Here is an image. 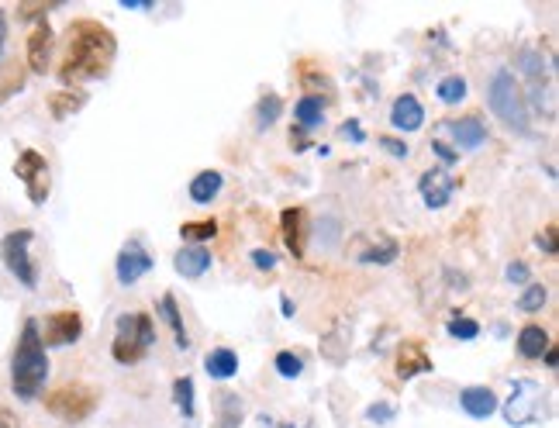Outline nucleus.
Wrapping results in <instances>:
<instances>
[{"instance_id": "18", "label": "nucleus", "mask_w": 559, "mask_h": 428, "mask_svg": "<svg viewBox=\"0 0 559 428\" xmlns=\"http://www.w3.org/2000/svg\"><path fill=\"white\" fill-rule=\"evenodd\" d=\"M453 142L459 145V149H480V145L487 142V128L484 121L477 118V114H466V118L453 121Z\"/></svg>"}, {"instance_id": "39", "label": "nucleus", "mask_w": 559, "mask_h": 428, "mask_svg": "<svg viewBox=\"0 0 559 428\" xmlns=\"http://www.w3.org/2000/svg\"><path fill=\"white\" fill-rule=\"evenodd\" d=\"M539 249L546 256H556V225H546V232H539Z\"/></svg>"}, {"instance_id": "35", "label": "nucleus", "mask_w": 559, "mask_h": 428, "mask_svg": "<svg viewBox=\"0 0 559 428\" xmlns=\"http://www.w3.org/2000/svg\"><path fill=\"white\" fill-rule=\"evenodd\" d=\"M52 7H56V4H21L18 7V18L21 21H35V25H38V18H45Z\"/></svg>"}, {"instance_id": "2", "label": "nucleus", "mask_w": 559, "mask_h": 428, "mask_svg": "<svg viewBox=\"0 0 559 428\" xmlns=\"http://www.w3.org/2000/svg\"><path fill=\"white\" fill-rule=\"evenodd\" d=\"M45 380H49V356L42 346V332H38V321L28 318L21 328V339L14 346L11 356V391L21 401H35L42 394Z\"/></svg>"}, {"instance_id": "24", "label": "nucleus", "mask_w": 559, "mask_h": 428, "mask_svg": "<svg viewBox=\"0 0 559 428\" xmlns=\"http://www.w3.org/2000/svg\"><path fill=\"white\" fill-rule=\"evenodd\" d=\"M83 104H87V94H83V90H56V94L49 97V114L56 121H63L80 111Z\"/></svg>"}, {"instance_id": "10", "label": "nucleus", "mask_w": 559, "mask_h": 428, "mask_svg": "<svg viewBox=\"0 0 559 428\" xmlns=\"http://www.w3.org/2000/svg\"><path fill=\"white\" fill-rule=\"evenodd\" d=\"M418 190H421V201H425V208H432V211H442L446 208L449 201H453V190H456V180L449 177L446 170H428V173H421V180H418Z\"/></svg>"}, {"instance_id": "16", "label": "nucleus", "mask_w": 559, "mask_h": 428, "mask_svg": "<svg viewBox=\"0 0 559 428\" xmlns=\"http://www.w3.org/2000/svg\"><path fill=\"white\" fill-rule=\"evenodd\" d=\"M173 266H176V273L187 280L204 277V273L211 270V249L208 246H183L173 256Z\"/></svg>"}, {"instance_id": "13", "label": "nucleus", "mask_w": 559, "mask_h": 428, "mask_svg": "<svg viewBox=\"0 0 559 428\" xmlns=\"http://www.w3.org/2000/svg\"><path fill=\"white\" fill-rule=\"evenodd\" d=\"M394 370H397V377L408 384V380L418 377V373H432V359L425 356V346H421L418 339H408L401 349H397Z\"/></svg>"}, {"instance_id": "9", "label": "nucleus", "mask_w": 559, "mask_h": 428, "mask_svg": "<svg viewBox=\"0 0 559 428\" xmlns=\"http://www.w3.org/2000/svg\"><path fill=\"white\" fill-rule=\"evenodd\" d=\"M114 270H118V284H125V287L139 284L145 273L152 270L149 249H145L142 242H128V246L118 252V259H114Z\"/></svg>"}, {"instance_id": "8", "label": "nucleus", "mask_w": 559, "mask_h": 428, "mask_svg": "<svg viewBox=\"0 0 559 428\" xmlns=\"http://www.w3.org/2000/svg\"><path fill=\"white\" fill-rule=\"evenodd\" d=\"M38 332H42V346H73L83 339V315L80 311H52L38 325Z\"/></svg>"}, {"instance_id": "31", "label": "nucleus", "mask_w": 559, "mask_h": 428, "mask_svg": "<svg viewBox=\"0 0 559 428\" xmlns=\"http://www.w3.org/2000/svg\"><path fill=\"white\" fill-rule=\"evenodd\" d=\"M280 111H283V101H280L277 94H263V97H259V107H256L259 128H270L273 121L280 118Z\"/></svg>"}, {"instance_id": "36", "label": "nucleus", "mask_w": 559, "mask_h": 428, "mask_svg": "<svg viewBox=\"0 0 559 428\" xmlns=\"http://www.w3.org/2000/svg\"><path fill=\"white\" fill-rule=\"evenodd\" d=\"M249 259H252V266H256V270H263V273L277 270V256H273V252H266V249H252Z\"/></svg>"}, {"instance_id": "7", "label": "nucleus", "mask_w": 559, "mask_h": 428, "mask_svg": "<svg viewBox=\"0 0 559 428\" xmlns=\"http://www.w3.org/2000/svg\"><path fill=\"white\" fill-rule=\"evenodd\" d=\"M14 177L25 183L28 201L45 204L49 201V187H52V173H49V159L38 149H21L18 163H14Z\"/></svg>"}, {"instance_id": "34", "label": "nucleus", "mask_w": 559, "mask_h": 428, "mask_svg": "<svg viewBox=\"0 0 559 428\" xmlns=\"http://www.w3.org/2000/svg\"><path fill=\"white\" fill-rule=\"evenodd\" d=\"M518 66H522V70H525L528 76H532L535 83L542 80V56H539V52L525 49V52H522V59H518Z\"/></svg>"}, {"instance_id": "41", "label": "nucleus", "mask_w": 559, "mask_h": 428, "mask_svg": "<svg viewBox=\"0 0 559 428\" xmlns=\"http://www.w3.org/2000/svg\"><path fill=\"white\" fill-rule=\"evenodd\" d=\"M432 149H435V156H439V159H442V163H446V166H456V163H459V156H456L453 149H449L446 142H439V139H435V142H432Z\"/></svg>"}, {"instance_id": "14", "label": "nucleus", "mask_w": 559, "mask_h": 428, "mask_svg": "<svg viewBox=\"0 0 559 428\" xmlns=\"http://www.w3.org/2000/svg\"><path fill=\"white\" fill-rule=\"evenodd\" d=\"M304 225H308V211L304 208H283L280 214V235L283 246L294 259H304Z\"/></svg>"}, {"instance_id": "23", "label": "nucleus", "mask_w": 559, "mask_h": 428, "mask_svg": "<svg viewBox=\"0 0 559 428\" xmlns=\"http://www.w3.org/2000/svg\"><path fill=\"white\" fill-rule=\"evenodd\" d=\"M159 311H163L166 325H170L173 339H176V349H190V335H187V325H183V315H180V304H176L173 294H163V301H159Z\"/></svg>"}, {"instance_id": "33", "label": "nucleus", "mask_w": 559, "mask_h": 428, "mask_svg": "<svg viewBox=\"0 0 559 428\" xmlns=\"http://www.w3.org/2000/svg\"><path fill=\"white\" fill-rule=\"evenodd\" d=\"M449 335H453V339L470 342V339H477V335H480V325H477V321H473V318L456 315L453 321H449Z\"/></svg>"}, {"instance_id": "19", "label": "nucleus", "mask_w": 559, "mask_h": 428, "mask_svg": "<svg viewBox=\"0 0 559 428\" xmlns=\"http://www.w3.org/2000/svg\"><path fill=\"white\" fill-rule=\"evenodd\" d=\"M553 346L549 342V332L542 325H525L522 332H518V356H525V359H542L546 356V349Z\"/></svg>"}, {"instance_id": "6", "label": "nucleus", "mask_w": 559, "mask_h": 428, "mask_svg": "<svg viewBox=\"0 0 559 428\" xmlns=\"http://www.w3.org/2000/svg\"><path fill=\"white\" fill-rule=\"evenodd\" d=\"M32 242H35L32 228H14V232H7L4 239H0V259H4L7 273L28 290L38 287V270L32 263Z\"/></svg>"}, {"instance_id": "15", "label": "nucleus", "mask_w": 559, "mask_h": 428, "mask_svg": "<svg viewBox=\"0 0 559 428\" xmlns=\"http://www.w3.org/2000/svg\"><path fill=\"white\" fill-rule=\"evenodd\" d=\"M390 125L397 128V132H418L421 125H425V107L415 94H401L390 107Z\"/></svg>"}, {"instance_id": "37", "label": "nucleus", "mask_w": 559, "mask_h": 428, "mask_svg": "<svg viewBox=\"0 0 559 428\" xmlns=\"http://www.w3.org/2000/svg\"><path fill=\"white\" fill-rule=\"evenodd\" d=\"M377 145H380L384 152H390L394 159H408V145H404L401 139H390V135H380Z\"/></svg>"}, {"instance_id": "44", "label": "nucleus", "mask_w": 559, "mask_h": 428, "mask_svg": "<svg viewBox=\"0 0 559 428\" xmlns=\"http://www.w3.org/2000/svg\"><path fill=\"white\" fill-rule=\"evenodd\" d=\"M546 366H549V370H556V366H559V349L556 346L546 349Z\"/></svg>"}, {"instance_id": "5", "label": "nucleus", "mask_w": 559, "mask_h": 428, "mask_svg": "<svg viewBox=\"0 0 559 428\" xmlns=\"http://www.w3.org/2000/svg\"><path fill=\"white\" fill-rule=\"evenodd\" d=\"M97 401H101V397H97L94 387L59 384L56 391L45 394V411H49L52 418H59V422H66V425H80L97 411Z\"/></svg>"}, {"instance_id": "4", "label": "nucleus", "mask_w": 559, "mask_h": 428, "mask_svg": "<svg viewBox=\"0 0 559 428\" xmlns=\"http://www.w3.org/2000/svg\"><path fill=\"white\" fill-rule=\"evenodd\" d=\"M114 328H118V332H114V346H111L114 363H121V366L142 363L145 353L152 349V342H156V321H152V315L132 311V315H121Z\"/></svg>"}, {"instance_id": "21", "label": "nucleus", "mask_w": 559, "mask_h": 428, "mask_svg": "<svg viewBox=\"0 0 559 428\" xmlns=\"http://www.w3.org/2000/svg\"><path fill=\"white\" fill-rule=\"evenodd\" d=\"M221 187H225V177H221L218 170H204V173H197L194 180H190V201L194 204H211L214 197L221 194Z\"/></svg>"}, {"instance_id": "17", "label": "nucleus", "mask_w": 559, "mask_h": 428, "mask_svg": "<svg viewBox=\"0 0 559 428\" xmlns=\"http://www.w3.org/2000/svg\"><path fill=\"white\" fill-rule=\"evenodd\" d=\"M459 408L470 418H490L497 411V394L490 387H463L459 391Z\"/></svg>"}, {"instance_id": "12", "label": "nucleus", "mask_w": 559, "mask_h": 428, "mask_svg": "<svg viewBox=\"0 0 559 428\" xmlns=\"http://www.w3.org/2000/svg\"><path fill=\"white\" fill-rule=\"evenodd\" d=\"M528 411H542V387L535 384V380H518L515 394H511V401H508V422L511 425L532 422Z\"/></svg>"}, {"instance_id": "32", "label": "nucleus", "mask_w": 559, "mask_h": 428, "mask_svg": "<svg viewBox=\"0 0 559 428\" xmlns=\"http://www.w3.org/2000/svg\"><path fill=\"white\" fill-rule=\"evenodd\" d=\"M546 297H549L546 287L532 284L522 297H518V311H525V315H532V311H542V308H546Z\"/></svg>"}, {"instance_id": "20", "label": "nucleus", "mask_w": 559, "mask_h": 428, "mask_svg": "<svg viewBox=\"0 0 559 428\" xmlns=\"http://www.w3.org/2000/svg\"><path fill=\"white\" fill-rule=\"evenodd\" d=\"M294 121L301 132H315V128H321V121H325V101L315 94L301 97V101L294 104Z\"/></svg>"}, {"instance_id": "26", "label": "nucleus", "mask_w": 559, "mask_h": 428, "mask_svg": "<svg viewBox=\"0 0 559 428\" xmlns=\"http://www.w3.org/2000/svg\"><path fill=\"white\" fill-rule=\"evenodd\" d=\"M173 401H176V408H180L183 418H194V415H197L194 380H190V377H176V380H173Z\"/></svg>"}, {"instance_id": "11", "label": "nucleus", "mask_w": 559, "mask_h": 428, "mask_svg": "<svg viewBox=\"0 0 559 428\" xmlns=\"http://www.w3.org/2000/svg\"><path fill=\"white\" fill-rule=\"evenodd\" d=\"M52 49H56V35H52V28L45 25V21H38L32 28V35H28L25 42V52H28V70L32 73H49L52 66Z\"/></svg>"}, {"instance_id": "29", "label": "nucleus", "mask_w": 559, "mask_h": 428, "mask_svg": "<svg viewBox=\"0 0 559 428\" xmlns=\"http://www.w3.org/2000/svg\"><path fill=\"white\" fill-rule=\"evenodd\" d=\"M221 418L218 428H239L242 425V401L235 394H221Z\"/></svg>"}, {"instance_id": "40", "label": "nucleus", "mask_w": 559, "mask_h": 428, "mask_svg": "<svg viewBox=\"0 0 559 428\" xmlns=\"http://www.w3.org/2000/svg\"><path fill=\"white\" fill-rule=\"evenodd\" d=\"M339 135H342V139H349V142H363V139H366V135H363V125H359L356 118L346 121V125L339 128Z\"/></svg>"}, {"instance_id": "42", "label": "nucleus", "mask_w": 559, "mask_h": 428, "mask_svg": "<svg viewBox=\"0 0 559 428\" xmlns=\"http://www.w3.org/2000/svg\"><path fill=\"white\" fill-rule=\"evenodd\" d=\"M0 428H21L18 415H14V411H7V408H0Z\"/></svg>"}, {"instance_id": "1", "label": "nucleus", "mask_w": 559, "mask_h": 428, "mask_svg": "<svg viewBox=\"0 0 559 428\" xmlns=\"http://www.w3.org/2000/svg\"><path fill=\"white\" fill-rule=\"evenodd\" d=\"M114 56H118V38H114L111 28H104L101 21L80 18L66 32V49L56 73L63 87L73 90L76 83L104 80L114 66Z\"/></svg>"}, {"instance_id": "22", "label": "nucleus", "mask_w": 559, "mask_h": 428, "mask_svg": "<svg viewBox=\"0 0 559 428\" xmlns=\"http://www.w3.org/2000/svg\"><path fill=\"white\" fill-rule=\"evenodd\" d=\"M204 370H208V377H214V380H232L235 373H239V356L225 346L211 349L208 359H204Z\"/></svg>"}, {"instance_id": "27", "label": "nucleus", "mask_w": 559, "mask_h": 428, "mask_svg": "<svg viewBox=\"0 0 559 428\" xmlns=\"http://www.w3.org/2000/svg\"><path fill=\"white\" fill-rule=\"evenodd\" d=\"M466 80L463 76H446V80H439V87H435V94H439V101L442 104H463L466 101Z\"/></svg>"}, {"instance_id": "28", "label": "nucleus", "mask_w": 559, "mask_h": 428, "mask_svg": "<svg viewBox=\"0 0 559 428\" xmlns=\"http://www.w3.org/2000/svg\"><path fill=\"white\" fill-rule=\"evenodd\" d=\"M397 252H401V246H397L394 239H384V242H380V246H373V249L359 252V263H377V266H387V263H394V259H397Z\"/></svg>"}, {"instance_id": "25", "label": "nucleus", "mask_w": 559, "mask_h": 428, "mask_svg": "<svg viewBox=\"0 0 559 428\" xmlns=\"http://www.w3.org/2000/svg\"><path fill=\"white\" fill-rule=\"evenodd\" d=\"M214 235H218V221H214V218L187 221V225H180V239L190 242V246H204V242H211Z\"/></svg>"}, {"instance_id": "45", "label": "nucleus", "mask_w": 559, "mask_h": 428, "mask_svg": "<svg viewBox=\"0 0 559 428\" xmlns=\"http://www.w3.org/2000/svg\"><path fill=\"white\" fill-rule=\"evenodd\" d=\"M280 311H283V315H294V304H290V297H283V304H280Z\"/></svg>"}, {"instance_id": "43", "label": "nucleus", "mask_w": 559, "mask_h": 428, "mask_svg": "<svg viewBox=\"0 0 559 428\" xmlns=\"http://www.w3.org/2000/svg\"><path fill=\"white\" fill-rule=\"evenodd\" d=\"M4 45H7V18L0 11V59H4Z\"/></svg>"}, {"instance_id": "3", "label": "nucleus", "mask_w": 559, "mask_h": 428, "mask_svg": "<svg viewBox=\"0 0 559 428\" xmlns=\"http://www.w3.org/2000/svg\"><path fill=\"white\" fill-rule=\"evenodd\" d=\"M487 104H490V111H494L497 118L511 128V132H518V135L532 132V118H528L525 94H522V87H518V80H515V73L511 70L494 73V80H490V87H487Z\"/></svg>"}, {"instance_id": "30", "label": "nucleus", "mask_w": 559, "mask_h": 428, "mask_svg": "<svg viewBox=\"0 0 559 428\" xmlns=\"http://www.w3.org/2000/svg\"><path fill=\"white\" fill-rule=\"evenodd\" d=\"M273 363H277V373L283 380H297L304 373V359L301 353H290V349H283V353L273 356Z\"/></svg>"}, {"instance_id": "38", "label": "nucleus", "mask_w": 559, "mask_h": 428, "mask_svg": "<svg viewBox=\"0 0 559 428\" xmlns=\"http://www.w3.org/2000/svg\"><path fill=\"white\" fill-rule=\"evenodd\" d=\"M528 277H532V270H528V263H522V259H515V263H508V280H511V284H525Z\"/></svg>"}]
</instances>
